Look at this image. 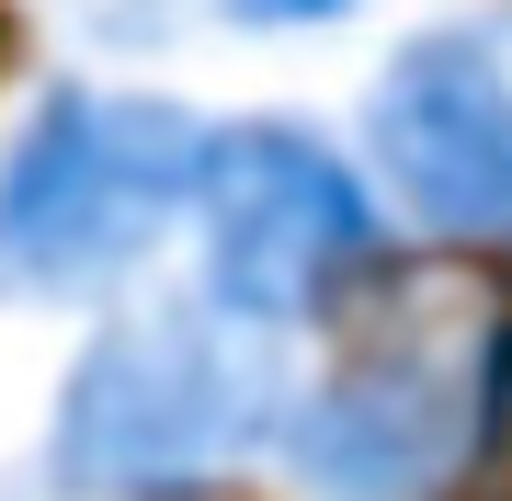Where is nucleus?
I'll return each instance as SVG.
<instances>
[{
  "label": "nucleus",
  "mask_w": 512,
  "mask_h": 501,
  "mask_svg": "<svg viewBox=\"0 0 512 501\" xmlns=\"http://www.w3.org/2000/svg\"><path fill=\"white\" fill-rule=\"evenodd\" d=\"M57 12H69L92 46H160L171 23H183V0H57Z\"/></svg>",
  "instance_id": "obj_6"
},
{
  "label": "nucleus",
  "mask_w": 512,
  "mask_h": 501,
  "mask_svg": "<svg viewBox=\"0 0 512 501\" xmlns=\"http://www.w3.org/2000/svg\"><path fill=\"white\" fill-rule=\"evenodd\" d=\"M285 365L274 331L228 319L217 297L126 308L80 342L46 410V490L69 501H205L262 445H285Z\"/></svg>",
  "instance_id": "obj_1"
},
{
  "label": "nucleus",
  "mask_w": 512,
  "mask_h": 501,
  "mask_svg": "<svg viewBox=\"0 0 512 501\" xmlns=\"http://www.w3.org/2000/svg\"><path fill=\"white\" fill-rule=\"evenodd\" d=\"M512 422V319H399L285 410L308 501H444Z\"/></svg>",
  "instance_id": "obj_3"
},
{
  "label": "nucleus",
  "mask_w": 512,
  "mask_h": 501,
  "mask_svg": "<svg viewBox=\"0 0 512 501\" xmlns=\"http://www.w3.org/2000/svg\"><path fill=\"white\" fill-rule=\"evenodd\" d=\"M239 23H262V35H308V23H342L353 0H228Z\"/></svg>",
  "instance_id": "obj_7"
},
{
  "label": "nucleus",
  "mask_w": 512,
  "mask_h": 501,
  "mask_svg": "<svg viewBox=\"0 0 512 501\" xmlns=\"http://www.w3.org/2000/svg\"><path fill=\"white\" fill-rule=\"evenodd\" d=\"M365 160L387 205L444 251H512V0L456 12L376 69Z\"/></svg>",
  "instance_id": "obj_5"
},
{
  "label": "nucleus",
  "mask_w": 512,
  "mask_h": 501,
  "mask_svg": "<svg viewBox=\"0 0 512 501\" xmlns=\"http://www.w3.org/2000/svg\"><path fill=\"white\" fill-rule=\"evenodd\" d=\"M194 251H205V297L251 331H308L376 274L387 217L376 183L296 114H239L205 137V183H194Z\"/></svg>",
  "instance_id": "obj_4"
},
{
  "label": "nucleus",
  "mask_w": 512,
  "mask_h": 501,
  "mask_svg": "<svg viewBox=\"0 0 512 501\" xmlns=\"http://www.w3.org/2000/svg\"><path fill=\"white\" fill-rule=\"evenodd\" d=\"M205 137L217 126L160 92L57 80L0 149V308L114 297L171 240V217H194Z\"/></svg>",
  "instance_id": "obj_2"
}]
</instances>
